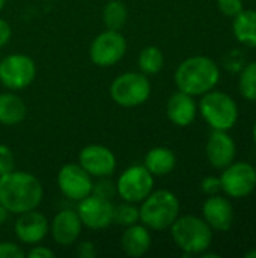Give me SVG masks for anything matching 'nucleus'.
I'll list each match as a JSON object with an SVG mask.
<instances>
[{
  "instance_id": "8",
  "label": "nucleus",
  "mask_w": 256,
  "mask_h": 258,
  "mask_svg": "<svg viewBox=\"0 0 256 258\" xmlns=\"http://www.w3.org/2000/svg\"><path fill=\"white\" fill-rule=\"evenodd\" d=\"M36 77L35 60L23 53L8 54L0 60V83L11 91L26 89Z\"/></svg>"
},
{
  "instance_id": "10",
  "label": "nucleus",
  "mask_w": 256,
  "mask_h": 258,
  "mask_svg": "<svg viewBox=\"0 0 256 258\" xmlns=\"http://www.w3.org/2000/svg\"><path fill=\"white\" fill-rule=\"evenodd\" d=\"M219 178L222 190L232 198H244L256 187V169L246 162H232Z\"/></svg>"
},
{
  "instance_id": "15",
  "label": "nucleus",
  "mask_w": 256,
  "mask_h": 258,
  "mask_svg": "<svg viewBox=\"0 0 256 258\" xmlns=\"http://www.w3.org/2000/svg\"><path fill=\"white\" fill-rule=\"evenodd\" d=\"M83 230V224L75 210L65 209L54 215L50 222V234L53 240L60 246L74 245Z\"/></svg>"
},
{
  "instance_id": "28",
  "label": "nucleus",
  "mask_w": 256,
  "mask_h": 258,
  "mask_svg": "<svg viewBox=\"0 0 256 258\" xmlns=\"http://www.w3.org/2000/svg\"><path fill=\"white\" fill-rule=\"evenodd\" d=\"M14 169H15V156L12 150L8 145L0 144V175L8 174Z\"/></svg>"
},
{
  "instance_id": "25",
  "label": "nucleus",
  "mask_w": 256,
  "mask_h": 258,
  "mask_svg": "<svg viewBox=\"0 0 256 258\" xmlns=\"http://www.w3.org/2000/svg\"><path fill=\"white\" fill-rule=\"evenodd\" d=\"M137 222H140V213L134 203L122 201L121 204L113 206V224L127 228Z\"/></svg>"
},
{
  "instance_id": "33",
  "label": "nucleus",
  "mask_w": 256,
  "mask_h": 258,
  "mask_svg": "<svg viewBox=\"0 0 256 258\" xmlns=\"http://www.w3.org/2000/svg\"><path fill=\"white\" fill-rule=\"evenodd\" d=\"M26 255L29 258H54L56 254L53 249L47 248V246H39L38 245H32V249L26 252Z\"/></svg>"
},
{
  "instance_id": "5",
  "label": "nucleus",
  "mask_w": 256,
  "mask_h": 258,
  "mask_svg": "<svg viewBox=\"0 0 256 258\" xmlns=\"http://www.w3.org/2000/svg\"><path fill=\"white\" fill-rule=\"evenodd\" d=\"M110 97L121 107H139L151 95V82L146 74L128 71L115 77L110 85Z\"/></svg>"
},
{
  "instance_id": "9",
  "label": "nucleus",
  "mask_w": 256,
  "mask_h": 258,
  "mask_svg": "<svg viewBox=\"0 0 256 258\" xmlns=\"http://www.w3.org/2000/svg\"><path fill=\"white\" fill-rule=\"evenodd\" d=\"M127 53V39L121 30L107 29L98 33L89 47V57L94 65L109 68L116 65Z\"/></svg>"
},
{
  "instance_id": "32",
  "label": "nucleus",
  "mask_w": 256,
  "mask_h": 258,
  "mask_svg": "<svg viewBox=\"0 0 256 258\" xmlns=\"http://www.w3.org/2000/svg\"><path fill=\"white\" fill-rule=\"evenodd\" d=\"M77 257L80 258H95L97 257V248L94 242L84 240L81 243L77 245V251H75Z\"/></svg>"
},
{
  "instance_id": "37",
  "label": "nucleus",
  "mask_w": 256,
  "mask_h": 258,
  "mask_svg": "<svg viewBox=\"0 0 256 258\" xmlns=\"http://www.w3.org/2000/svg\"><path fill=\"white\" fill-rule=\"evenodd\" d=\"M5 5H6V0H0V11L5 8Z\"/></svg>"
},
{
  "instance_id": "17",
  "label": "nucleus",
  "mask_w": 256,
  "mask_h": 258,
  "mask_svg": "<svg viewBox=\"0 0 256 258\" xmlns=\"http://www.w3.org/2000/svg\"><path fill=\"white\" fill-rule=\"evenodd\" d=\"M204 221L217 231H228L234 222V209L229 200L220 195H211L202 206Z\"/></svg>"
},
{
  "instance_id": "27",
  "label": "nucleus",
  "mask_w": 256,
  "mask_h": 258,
  "mask_svg": "<svg viewBox=\"0 0 256 258\" xmlns=\"http://www.w3.org/2000/svg\"><path fill=\"white\" fill-rule=\"evenodd\" d=\"M92 194L103 197L106 200H110L116 195V183H113L110 180V177H104V178H98L97 183H94L92 187Z\"/></svg>"
},
{
  "instance_id": "34",
  "label": "nucleus",
  "mask_w": 256,
  "mask_h": 258,
  "mask_svg": "<svg viewBox=\"0 0 256 258\" xmlns=\"http://www.w3.org/2000/svg\"><path fill=\"white\" fill-rule=\"evenodd\" d=\"M11 36H12V29H11L9 23L5 21L3 18H0V48L9 42Z\"/></svg>"
},
{
  "instance_id": "19",
  "label": "nucleus",
  "mask_w": 256,
  "mask_h": 258,
  "mask_svg": "<svg viewBox=\"0 0 256 258\" xmlns=\"http://www.w3.org/2000/svg\"><path fill=\"white\" fill-rule=\"evenodd\" d=\"M152 239L149 228L143 224H134L125 228L121 237V249L125 255L131 258L143 257L151 248Z\"/></svg>"
},
{
  "instance_id": "23",
  "label": "nucleus",
  "mask_w": 256,
  "mask_h": 258,
  "mask_svg": "<svg viewBox=\"0 0 256 258\" xmlns=\"http://www.w3.org/2000/svg\"><path fill=\"white\" fill-rule=\"evenodd\" d=\"M128 18L127 6L122 0H109L103 9V23L106 29L121 30Z\"/></svg>"
},
{
  "instance_id": "4",
  "label": "nucleus",
  "mask_w": 256,
  "mask_h": 258,
  "mask_svg": "<svg viewBox=\"0 0 256 258\" xmlns=\"http://www.w3.org/2000/svg\"><path fill=\"white\" fill-rule=\"evenodd\" d=\"M170 234L186 255H201L213 242V228L204 219L192 215L178 216L170 225Z\"/></svg>"
},
{
  "instance_id": "20",
  "label": "nucleus",
  "mask_w": 256,
  "mask_h": 258,
  "mask_svg": "<svg viewBox=\"0 0 256 258\" xmlns=\"http://www.w3.org/2000/svg\"><path fill=\"white\" fill-rule=\"evenodd\" d=\"M143 165L154 177H164L175 169L177 156L167 147H154L146 153Z\"/></svg>"
},
{
  "instance_id": "16",
  "label": "nucleus",
  "mask_w": 256,
  "mask_h": 258,
  "mask_svg": "<svg viewBox=\"0 0 256 258\" xmlns=\"http://www.w3.org/2000/svg\"><path fill=\"white\" fill-rule=\"evenodd\" d=\"M235 142L223 130H214L207 142V159L216 169H225L235 160Z\"/></svg>"
},
{
  "instance_id": "14",
  "label": "nucleus",
  "mask_w": 256,
  "mask_h": 258,
  "mask_svg": "<svg viewBox=\"0 0 256 258\" xmlns=\"http://www.w3.org/2000/svg\"><path fill=\"white\" fill-rule=\"evenodd\" d=\"M17 221L14 224V231L17 239L24 245H38L41 243L50 233V222L45 215L41 212L29 210L21 215H17Z\"/></svg>"
},
{
  "instance_id": "12",
  "label": "nucleus",
  "mask_w": 256,
  "mask_h": 258,
  "mask_svg": "<svg viewBox=\"0 0 256 258\" xmlns=\"http://www.w3.org/2000/svg\"><path fill=\"white\" fill-rule=\"evenodd\" d=\"M56 181L62 195L75 203L91 195L94 187L92 177L78 163L63 165L57 172Z\"/></svg>"
},
{
  "instance_id": "1",
  "label": "nucleus",
  "mask_w": 256,
  "mask_h": 258,
  "mask_svg": "<svg viewBox=\"0 0 256 258\" xmlns=\"http://www.w3.org/2000/svg\"><path fill=\"white\" fill-rule=\"evenodd\" d=\"M44 189L36 175L24 171H11L0 175V204L14 215L35 210L41 206Z\"/></svg>"
},
{
  "instance_id": "22",
  "label": "nucleus",
  "mask_w": 256,
  "mask_h": 258,
  "mask_svg": "<svg viewBox=\"0 0 256 258\" xmlns=\"http://www.w3.org/2000/svg\"><path fill=\"white\" fill-rule=\"evenodd\" d=\"M232 29L235 38L241 44L247 47H256V11L243 9L240 14H237L234 17Z\"/></svg>"
},
{
  "instance_id": "36",
  "label": "nucleus",
  "mask_w": 256,
  "mask_h": 258,
  "mask_svg": "<svg viewBox=\"0 0 256 258\" xmlns=\"http://www.w3.org/2000/svg\"><path fill=\"white\" fill-rule=\"evenodd\" d=\"M246 257H247V258H256V249H253V251H249V252H246Z\"/></svg>"
},
{
  "instance_id": "6",
  "label": "nucleus",
  "mask_w": 256,
  "mask_h": 258,
  "mask_svg": "<svg viewBox=\"0 0 256 258\" xmlns=\"http://www.w3.org/2000/svg\"><path fill=\"white\" fill-rule=\"evenodd\" d=\"M201 115L207 121V124L213 130H231L238 119V107L237 103L225 92L220 91H208L202 95Z\"/></svg>"
},
{
  "instance_id": "21",
  "label": "nucleus",
  "mask_w": 256,
  "mask_h": 258,
  "mask_svg": "<svg viewBox=\"0 0 256 258\" xmlns=\"http://www.w3.org/2000/svg\"><path fill=\"white\" fill-rule=\"evenodd\" d=\"M27 106L21 97L14 92H0V124L17 125L26 119Z\"/></svg>"
},
{
  "instance_id": "3",
  "label": "nucleus",
  "mask_w": 256,
  "mask_h": 258,
  "mask_svg": "<svg viewBox=\"0 0 256 258\" xmlns=\"http://www.w3.org/2000/svg\"><path fill=\"white\" fill-rule=\"evenodd\" d=\"M140 222L154 231H164L180 216V201L175 194L166 189L152 190L139 207Z\"/></svg>"
},
{
  "instance_id": "31",
  "label": "nucleus",
  "mask_w": 256,
  "mask_h": 258,
  "mask_svg": "<svg viewBox=\"0 0 256 258\" xmlns=\"http://www.w3.org/2000/svg\"><path fill=\"white\" fill-rule=\"evenodd\" d=\"M201 190L211 197V195H217L219 190H222V184H220V178L219 177H205L201 181Z\"/></svg>"
},
{
  "instance_id": "13",
  "label": "nucleus",
  "mask_w": 256,
  "mask_h": 258,
  "mask_svg": "<svg viewBox=\"0 0 256 258\" xmlns=\"http://www.w3.org/2000/svg\"><path fill=\"white\" fill-rule=\"evenodd\" d=\"M78 165L92 178H104L112 177V174L116 171L118 162L110 148L98 144H91L80 150Z\"/></svg>"
},
{
  "instance_id": "18",
  "label": "nucleus",
  "mask_w": 256,
  "mask_h": 258,
  "mask_svg": "<svg viewBox=\"0 0 256 258\" xmlns=\"http://www.w3.org/2000/svg\"><path fill=\"white\" fill-rule=\"evenodd\" d=\"M166 113L172 124L178 127H187L195 121L198 113V106L192 95L183 91H177L167 100Z\"/></svg>"
},
{
  "instance_id": "11",
  "label": "nucleus",
  "mask_w": 256,
  "mask_h": 258,
  "mask_svg": "<svg viewBox=\"0 0 256 258\" xmlns=\"http://www.w3.org/2000/svg\"><path fill=\"white\" fill-rule=\"evenodd\" d=\"M77 215L83 227L98 231L113 224V204L110 200L98 197L95 194L88 195L77 204Z\"/></svg>"
},
{
  "instance_id": "29",
  "label": "nucleus",
  "mask_w": 256,
  "mask_h": 258,
  "mask_svg": "<svg viewBox=\"0 0 256 258\" xmlns=\"http://www.w3.org/2000/svg\"><path fill=\"white\" fill-rule=\"evenodd\" d=\"M26 251L14 242H0V258H23Z\"/></svg>"
},
{
  "instance_id": "26",
  "label": "nucleus",
  "mask_w": 256,
  "mask_h": 258,
  "mask_svg": "<svg viewBox=\"0 0 256 258\" xmlns=\"http://www.w3.org/2000/svg\"><path fill=\"white\" fill-rule=\"evenodd\" d=\"M238 88L246 100L256 101V62H252L243 68L238 79Z\"/></svg>"
},
{
  "instance_id": "35",
  "label": "nucleus",
  "mask_w": 256,
  "mask_h": 258,
  "mask_svg": "<svg viewBox=\"0 0 256 258\" xmlns=\"http://www.w3.org/2000/svg\"><path fill=\"white\" fill-rule=\"evenodd\" d=\"M9 215H11V213H9V212H8V210L0 204V224H5V222L8 221Z\"/></svg>"
},
{
  "instance_id": "2",
  "label": "nucleus",
  "mask_w": 256,
  "mask_h": 258,
  "mask_svg": "<svg viewBox=\"0 0 256 258\" xmlns=\"http://www.w3.org/2000/svg\"><path fill=\"white\" fill-rule=\"evenodd\" d=\"M174 79L178 91L196 97L216 88L220 79V71L211 57L192 56L178 65Z\"/></svg>"
},
{
  "instance_id": "24",
  "label": "nucleus",
  "mask_w": 256,
  "mask_h": 258,
  "mask_svg": "<svg viewBox=\"0 0 256 258\" xmlns=\"http://www.w3.org/2000/svg\"><path fill=\"white\" fill-rule=\"evenodd\" d=\"M137 63H139L140 73H143L146 76L157 74L164 67L163 51L158 47H155V45H148V47H145V48L140 50Z\"/></svg>"
},
{
  "instance_id": "7",
  "label": "nucleus",
  "mask_w": 256,
  "mask_h": 258,
  "mask_svg": "<svg viewBox=\"0 0 256 258\" xmlns=\"http://www.w3.org/2000/svg\"><path fill=\"white\" fill-rule=\"evenodd\" d=\"M154 189V175L145 165L128 166L116 180V195L127 203H142Z\"/></svg>"
},
{
  "instance_id": "38",
  "label": "nucleus",
  "mask_w": 256,
  "mask_h": 258,
  "mask_svg": "<svg viewBox=\"0 0 256 258\" xmlns=\"http://www.w3.org/2000/svg\"><path fill=\"white\" fill-rule=\"evenodd\" d=\"M253 139H255V144H256V122H255V127H253Z\"/></svg>"
},
{
  "instance_id": "30",
  "label": "nucleus",
  "mask_w": 256,
  "mask_h": 258,
  "mask_svg": "<svg viewBox=\"0 0 256 258\" xmlns=\"http://www.w3.org/2000/svg\"><path fill=\"white\" fill-rule=\"evenodd\" d=\"M220 12L226 17H235L243 11V0H217Z\"/></svg>"
}]
</instances>
